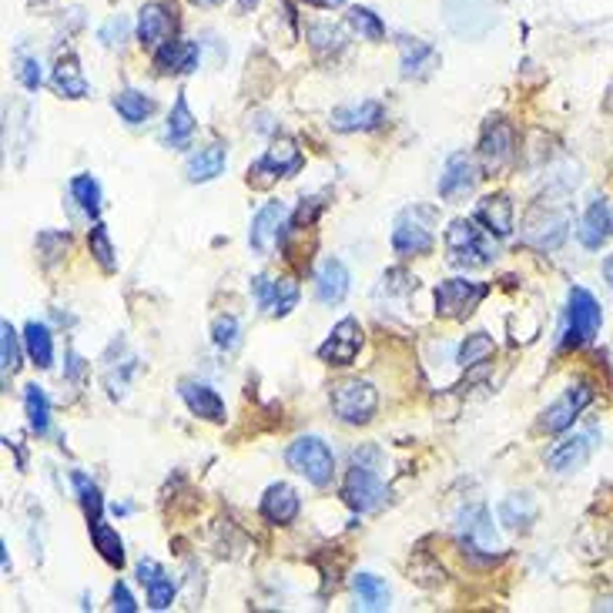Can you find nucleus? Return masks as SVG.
I'll use <instances>...</instances> for the list:
<instances>
[{"label":"nucleus","instance_id":"1","mask_svg":"<svg viewBox=\"0 0 613 613\" xmlns=\"http://www.w3.org/2000/svg\"><path fill=\"white\" fill-rule=\"evenodd\" d=\"M496 235L480 228L473 218H456L446 228V261L452 268H483L493 265V258L500 255L493 242Z\"/></svg>","mask_w":613,"mask_h":613},{"label":"nucleus","instance_id":"2","mask_svg":"<svg viewBox=\"0 0 613 613\" xmlns=\"http://www.w3.org/2000/svg\"><path fill=\"white\" fill-rule=\"evenodd\" d=\"M369 459H375V449L353 452V467H349L346 480H342V500H346V507L356 513H375L389 496L386 483H382V476L375 473Z\"/></svg>","mask_w":613,"mask_h":613},{"label":"nucleus","instance_id":"3","mask_svg":"<svg viewBox=\"0 0 613 613\" xmlns=\"http://www.w3.org/2000/svg\"><path fill=\"white\" fill-rule=\"evenodd\" d=\"M433 221H436V208L430 205H412L396 218L393 228V248L403 258H416V255H430L436 245V232H433Z\"/></svg>","mask_w":613,"mask_h":613},{"label":"nucleus","instance_id":"4","mask_svg":"<svg viewBox=\"0 0 613 613\" xmlns=\"http://www.w3.org/2000/svg\"><path fill=\"white\" fill-rule=\"evenodd\" d=\"M570 232V212L566 205H550V202H536L523 221V242L540 248V252H553L566 242Z\"/></svg>","mask_w":613,"mask_h":613},{"label":"nucleus","instance_id":"5","mask_svg":"<svg viewBox=\"0 0 613 613\" xmlns=\"http://www.w3.org/2000/svg\"><path fill=\"white\" fill-rule=\"evenodd\" d=\"M285 463L319 489H325L332 483V473H335V456H332L329 443L319 439V436H298L285 449Z\"/></svg>","mask_w":613,"mask_h":613},{"label":"nucleus","instance_id":"6","mask_svg":"<svg viewBox=\"0 0 613 613\" xmlns=\"http://www.w3.org/2000/svg\"><path fill=\"white\" fill-rule=\"evenodd\" d=\"M603 312L600 302L587 292V289H570L566 298V329H563V346L566 349H580L587 342H593V335L600 332Z\"/></svg>","mask_w":613,"mask_h":613},{"label":"nucleus","instance_id":"7","mask_svg":"<svg viewBox=\"0 0 613 613\" xmlns=\"http://www.w3.org/2000/svg\"><path fill=\"white\" fill-rule=\"evenodd\" d=\"M329 399H332L335 416L342 419V423H349V426H366L369 419L375 416V409H379V393L362 379L335 382Z\"/></svg>","mask_w":613,"mask_h":613},{"label":"nucleus","instance_id":"8","mask_svg":"<svg viewBox=\"0 0 613 613\" xmlns=\"http://www.w3.org/2000/svg\"><path fill=\"white\" fill-rule=\"evenodd\" d=\"M298 168H302L298 144L292 138H279V141H272V148H265V155L248 168V181L255 188H268V184L279 181V178L298 175Z\"/></svg>","mask_w":613,"mask_h":613},{"label":"nucleus","instance_id":"9","mask_svg":"<svg viewBox=\"0 0 613 613\" xmlns=\"http://www.w3.org/2000/svg\"><path fill=\"white\" fill-rule=\"evenodd\" d=\"M489 295L486 282L470 279H446L436 285V316L443 319H467L480 309V302Z\"/></svg>","mask_w":613,"mask_h":613},{"label":"nucleus","instance_id":"10","mask_svg":"<svg viewBox=\"0 0 613 613\" xmlns=\"http://www.w3.org/2000/svg\"><path fill=\"white\" fill-rule=\"evenodd\" d=\"M516 158V135L503 118H493L480 138V162L486 175H503Z\"/></svg>","mask_w":613,"mask_h":613},{"label":"nucleus","instance_id":"11","mask_svg":"<svg viewBox=\"0 0 613 613\" xmlns=\"http://www.w3.org/2000/svg\"><path fill=\"white\" fill-rule=\"evenodd\" d=\"M456 533H459V544H463L470 553H483V557H493L500 550V536L493 529V516L483 503H473L459 513V523H456Z\"/></svg>","mask_w":613,"mask_h":613},{"label":"nucleus","instance_id":"12","mask_svg":"<svg viewBox=\"0 0 613 613\" xmlns=\"http://www.w3.org/2000/svg\"><path fill=\"white\" fill-rule=\"evenodd\" d=\"M178 34V8L175 4H144L138 14V37L148 51H158Z\"/></svg>","mask_w":613,"mask_h":613},{"label":"nucleus","instance_id":"13","mask_svg":"<svg viewBox=\"0 0 613 613\" xmlns=\"http://www.w3.org/2000/svg\"><path fill=\"white\" fill-rule=\"evenodd\" d=\"M289 228V208L285 202H268L258 208V215L252 218V232H248V245L258 255H272L279 248V239Z\"/></svg>","mask_w":613,"mask_h":613},{"label":"nucleus","instance_id":"14","mask_svg":"<svg viewBox=\"0 0 613 613\" xmlns=\"http://www.w3.org/2000/svg\"><path fill=\"white\" fill-rule=\"evenodd\" d=\"M446 21L456 34L483 37L496 21L493 0H446Z\"/></svg>","mask_w":613,"mask_h":613},{"label":"nucleus","instance_id":"15","mask_svg":"<svg viewBox=\"0 0 613 613\" xmlns=\"http://www.w3.org/2000/svg\"><path fill=\"white\" fill-rule=\"evenodd\" d=\"M359 349H362V325L359 319L349 316L329 332V339L319 346V359L325 366H353Z\"/></svg>","mask_w":613,"mask_h":613},{"label":"nucleus","instance_id":"16","mask_svg":"<svg viewBox=\"0 0 613 613\" xmlns=\"http://www.w3.org/2000/svg\"><path fill=\"white\" fill-rule=\"evenodd\" d=\"M590 399H593V389L587 386V382H577V386H570L553 406H547L540 426H544L547 433H566V430L580 419V412L590 406Z\"/></svg>","mask_w":613,"mask_h":613},{"label":"nucleus","instance_id":"17","mask_svg":"<svg viewBox=\"0 0 613 613\" xmlns=\"http://www.w3.org/2000/svg\"><path fill=\"white\" fill-rule=\"evenodd\" d=\"M597 439H600L597 430H584V433H573V436L560 439V443L550 449V456H547V467H550L553 473H573V470H580L587 459L593 456Z\"/></svg>","mask_w":613,"mask_h":613},{"label":"nucleus","instance_id":"18","mask_svg":"<svg viewBox=\"0 0 613 613\" xmlns=\"http://www.w3.org/2000/svg\"><path fill=\"white\" fill-rule=\"evenodd\" d=\"M298 282L295 279H268V276H258L255 279V298L261 305V312L276 316V319H285L295 305H298Z\"/></svg>","mask_w":613,"mask_h":613},{"label":"nucleus","instance_id":"19","mask_svg":"<svg viewBox=\"0 0 613 613\" xmlns=\"http://www.w3.org/2000/svg\"><path fill=\"white\" fill-rule=\"evenodd\" d=\"M476 181H480L476 162H473L470 155H463V151H459V155H452V158L446 162V168H443V175H439V195H443V202H459V199L473 195Z\"/></svg>","mask_w":613,"mask_h":613},{"label":"nucleus","instance_id":"20","mask_svg":"<svg viewBox=\"0 0 613 613\" xmlns=\"http://www.w3.org/2000/svg\"><path fill=\"white\" fill-rule=\"evenodd\" d=\"M382 122H386V107L379 101H359V104H342L332 111V128L342 135H353V131H375Z\"/></svg>","mask_w":613,"mask_h":613},{"label":"nucleus","instance_id":"21","mask_svg":"<svg viewBox=\"0 0 613 613\" xmlns=\"http://www.w3.org/2000/svg\"><path fill=\"white\" fill-rule=\"evenodd\" d=\"M399 54H403V78L409 81H423L439 67V51L426 41H419V37H403Z\"/></svg>","mask_w":613,"mask_h":613},{"label":"nucleus","instance_id":"22","mask_svg":"<svg viewBox=\"0 0 613 613\" xmlns=\"http://www.w3.org/2000/svg\"><path fill=\"white\" fill-rule=\"evenodd\" d=\"M302 503H298V493L289 483H272L261 496V516L272 523V526H289L295 523Z\"/></svg>","mask_w":613,"mask_h":613},{"label":"nucleus","instance_id":"23","mask_svg":"<svg viewBox=\"0 0 613 613\" xmlns=\"http://www.w3.org/2000/svg\"><path fill=\"white\" fill-rule=\"evenodd\" d=\"M184 406L195 412L199 419H208V423H221L225 419V403L221 396L208 386V382H195V379H184L178 386Z\"/></svg>","mask_w":613,"mask_h":613},{"label":"nucleus","instance_id":"24","mask_svg":"<svg viewBox=\"0 0 613 613\" xmlns=\"http://www.w3.org/2000/svg\"><path fill=\"white\" fill-rule=\"evenodd\" d=\"M138 580L148 590V606L151 610H168L175 600V580L165 573L162 563L155 560H138Z\"/></svg>","mask_w":613,"mask_h":613},{"label":"nucleus","instance_id":"25","mask_svg":"<svg viewBox=\"0 0 613 613\" xmlns=\"http://www.w3.org/2000/svg\"><path fill=\"white\" fill-rule=\"evenodd\" d=\"M316 295L322 305H339L349 295V268L339 258H332V255L322 258L319 272H316Z\"/></svg>","mask_w":613,"mask_h":613},{"label":"nucleus","instance_id":"26","mask_svg":"<svg viewBox=\"0 0 613 613\" xmlns=\"http://www.w3.org/2000/svg\"><path fill=\"white\" fill-rule=\"evenodd\" d=\"M225 165H228V148L221 141H212L184 162V175L188 181L202 184V181H215L225 171Z\"/></svg>","mask_w":613,"mask_h":613},{"label":"nucleus","instance_id":"27","mask_svg":"<svg viewBox=\"0 0 613 613\" xmlns=\"http://www.w3.org/2000/svg\"><path fill=\"white\" fill-rule=\"evenodd\" d=\"M476 221L493 232L496 239H507L513 232V202L510 195H486L476 208Z\"/></svg>","mask_w":613,"mask_h":613},{"label":"nucleus","instance_id":"28","mask_svg":"<svg viewBox=\"0 0 613 613\" xmlns=\"http://www.w3.org/2000/svg\"><path fill=\"white\" fill-rule=\"evenodd\" d=\"M199 58L202 51L195 41H168L155 51V67L158 74H191L199 67Z\"/></svg>","mask_w":613,"mask_h":613},{"label":"nucleus","instance_id":"29","mask_svg":"<svg viewBox=\"0 0 613 613\" xmlns=\"http://www.w3.org/2000/svg\"><path fill=\"white\" fill-rule=\"evenodd\" d=\"M51 85H54V91H58L61 98H67V101H81V98L88 94V78H85V71H81L78 58H74V54H64V58L58 61L54 74H51Z\"/></svg>","mask_w":613,"mask_h":613},{"label":"nucleus","instance_id":"30","mask_svg":"<svg viewBox=\"0 0 613 613\" xmlns=\"http://www.w3.org/2000/svg\"><path fill=\"white\" fill-rule=\"evenodd\" d=\"M610 228H613L610 208H606L603 199H597V202L587 208V215H584V221H580V228H577V239H580L584 248L597 252V248H603V242L610 239Z\"/></svg>","mask_w":613,"mask_h":613},{"label":"nucleus","instance_id":"31","mask_svg":"<svg viewBox=\"0 0 613 613\" xmlns=\"http://www.w3.org/2000/svg\"><path fill=\"white\" fill-rule=\"evenodd\" d=\"M88 529H91V544H94V550L101 553V560L111 563L114 570H122V566H125V540L118 536V529L107 526V523H101V520L88 523Z\"/></svg>","mask_w":613,"mask_h":613},{"label":"nucleus","instance_id":"32","mask_svg":"<svg viewBox=\"0 0 613 613\" xmlns=\"http://www.w3.org/2000/svg\"><path fill=\"white\" fill-rule=\"evenodd\" d=\"M24 349H27V356H30V362L37 369H51V362H54L51 329L44 322H27V329H24Z\"/></svg>","mask_w":613,"mask_h":613},{"label":"nucleus","instance_id":"33","mask_svg":"<svg viewBox=\"0 0 613 613\" xmlns=\"http://www.w3.org/2000/svg\"><path fill=\"white\" fill-rule=\"evenodd\" d=\"M195 114H191V107H188V98L184 94H178L175 98V107H171V114H168V128H165V138H168V144L171 148H188V141H191V135H195Z\"/></svg>","mask_w":613,"mask_h":613},{"label":"nucleus","instance_id":"34","mask_svg":"<svg viewBox=\"0 0 613 613\" xmlns=\"http://www.w3.org/2000/svg\"><path fill=\"white\" fill-rule=\"evenodd\" d=\"M536 520V500L529 493H513L500 503V523L510 529H526Z\"/></svg>","mask_w":613,"mask_h":613},{"label":"nucleus","instance_id":"35","mask_svg":"<svg viewBox=\"0 0 613 613\" xmlns=\"http://www.w3.org/2000/svg\"><path fill=\"white\" fill-rule=\"evenodd\" d=\"M24 412H27L30 430L37 436H48V430H51V403H48L41 386H27L24 389Z\"/></svg>","mask_w":613,"mask_h":613},{"label":"nucleus","instance_id":"36","mask_svg":"<svg viewBox=\"0 0 613 613\" xmlns=\"http://www.w3.org/2000/svg\"><path fill=\"white\" fill-rule=\"evenodd\" d=\"M114 107H118V114L128 122V125H141L151 118V111H155V101H151L148 94L135 91V88H125L114 94Z\"/></svg>","mask_w":613,"mask_h":613},{"label":"nucleus","instance_id":"37","mask_svg":"<svg viewBox=\"0 0 613 613\" xmlns=\"http://www.w3.org/2000/svg\"><path fill=\"white\" fill-rule=\"evenodd\" d=\"M353 590H356V600L362 610H386L389 606V587L382 584L375 573H359L353 580Z\"/></svg>","mask_w":613,"mask_h":613},{"label":"nucleus","instance_id":"38","mask_svg":"<svg viewBox=\"0 0 613 613\" xmlns=\"http://www.w3.org/2000/svg\"><path fill=\"white\" fill-rule=\"evenodd\" d=\"M71 483H74V493H78V503H81L88 523L101 520V513H104V500H101L98 483H91V476H85V473H71Z\"/></svg>","mask_w":613,"mask_h":613},{"label":"nucleus","instance_id":"39","mask_svg":"<svg viewBox=\"0 0 613 613\" xmlns=\"http://www.w3.org/2000/svg\"><path fill=\"white\" fill-rule=\"evenodd\" d=\"M71 195L74 202L81 205L85 215L98 218L101 215V184L91 178V175H78V178H71Z\"/></svg>","mask_w":613,"mask_h":613},{"label":"nucleus","instance_id":"40","mask_svg":"<svg viewBox=\"0 0 613 613\" xmlns=\"http://www.w3.org/2000/svg\"><path fill=\"white\" fill-rule=\"evenodd\" d=\"M493 353H496L493 339H489L486 332H473V335H467L463 346H459V359H456V362L463 366V369H473V366L493 359Z\"/></svg>","mask_w":613,"mask_h":613},{"label":"nucleus","instance_id":"41","mask_svg":"<svg viewBox=\"0 0 613 613\" xmlns=\"http://www.w3.org/2000/svg\"><path fill=\"white\" fill-rule=\"evenodd\" d=\"M346 21H349V27L362 37V41H372V44H375V41H382V37H386V24H382L379 14H372L369 8H353Z\"/></svg>","mask_w":613,"mask_h":613},{"label":"nucleus","instance_id":"42","mask_svg":"<svg viewBox=\"0 0 613 613\" xmlns=\"http://www.w3.org/2000/svg\"><path fill=\"white\" fill-rule=\"evenodd\" d=\"M0 366H4V375L21 369V339L11 322H0Z\"/></svg>","mask_w":613,"mask_h":613},{"label":"nucleus","instance_id":"43","mask_svg":"<svg viewBox=\"0 0 613 613\" xmlns=\"http://www.w3.org/2000/svg\"><path fill=\"white\" fill-rule=\"evenodd\" d=\"M88 245H91L94 261H98V265L104 268V272L111 276L114 268H118V258H114V245H111V235H107V228H104V225H94V228H91Z\"/></svg>","mask_w":613,"mask_h":613},{"label":"nucleus","instance_id":"44","mask_svg":"<svg viewBox=\"0 0 613 613\" xmlns=\"http://www.w3.org/2000/svg\"><path fill=\"white\" fill-rule=\"evenodd\" d=\"M212 342H215L218 349H225V353L239 349V342H242L239 319H235V316H218V319L212 322Z\"/></svg>","mask_w":613,"mask_h":613},{"label":"nucleus","instance_id":"45","mask_svg":"<svg viewBox=\"0 0 613 613\" xmlns=\"http://www.w3.org/2000/svg\"><path fill=\"white\" fill-rule=\"evenodd\" d=\"M416 292V279L403 268H389L386 276H382V285L375 289V295H386V298H399V295H409Z\"/></svg>","mask_w":613,"mask_h":613},{"label":"nucleus","instance_id":"46","mask_svg":"<svg viewBox=\"0 0 613 613\" xmlns=\"http://www.w3.org/2000/svg\"><path fill=\"white\" fill-rule=\"evenodd\" d=\"M309 41H312V48L319 51V54H325V51H342V30L339 27H332V24H312L309 27Z\"/></svg>","mask_w":613,"mask_h":613},{"label":"nucleus","instance_id":"47","mask_svg":"<svg viewBox=\"0 0 613 613\" xmlns=\"http://www.w3.org/2000/svg\"><path fill=\"white\" fill-rule=\"evenodd\" d=\"M128 30H131V24H128V17H111L104 27H101V41L107 44V48H114V44H122L125 37H128Z\"/></svg>","mask_w":613,"mask_h":613},{"label":"nucleus","instance_id":"48","mask_svg":"<svg viewBox=\"0 0 613 613\" xmlns=\"http://www.w3.org/2000/svg\"><path fill=\"white\" fill-rule=\"evenodd\" d=\"M17 78L27 91H37L44 81V74H41V64H37L34 58H21V67H17Z\"/></svg>","mask_w":613,"mask_h":613},{"label":"nucleus","instance_id":"49","mask_svg":"<svg viewBox=\"0 0 613 613\" xmlns=\"http://www.w3.org/2000/svg\"><path fill=\"white\" fill-rule=\"evenodd\" d=\"M111 600H114V610H122V613H135V610H138V603H135V597L128 593L125 584H114Z\"/></svg>","mask_w":613,"mask_h":613},{"label":"nucleus","instance_id":"50","mask_svg":"<svg viewBox=\"0 0 613 613\" xmlns=\"http://www.w3.org/2000/svg\"><path fill=\"white\" fill-rule=\"evenodd\" d=\"M305 4L319 8V11H335V8H342V0H305Z\"/></svg>","mask_w":613,"mask_h":613},{"label":"nucleus","instance_id":"51","mask_svg":"<svg viewBox=\"0 0 613 613\" xmlns=\"http://www.w3.org/2000/svg\"><path fill=\"white\" fill-rule=\"evenodd\" d=\"M603 276H606V282L613 285V255H610V258L603 261Z\"/></svg>","mask_w":613,"mask_h":613},{"label":"nucleus","instance_id":"52","mask_svg":"<svg viewBox=\"0 0 613 613\" xmlns=\"http://www.w3.org/2000/svg\"><path fill=\"white\" fill-rule=\"evenodd\" d=\"M191 4H195V8H218L221 0H191Z\"/></svg>","mask_w":613,"mask_h":613},{"label":"nucleus","instance_id":"53","mask_svg":"<svg viewBox=\"0 0 613 613\" xmlns=\"http://www.w3.org/2000/svg\"><path fill=\"white\" fill-rule=\"evenodd\" d=\"M255 4H258V0H239V8H242V11H252Z\"/></svg>","mask_w":613,"mask_h":613}]
</instances>
